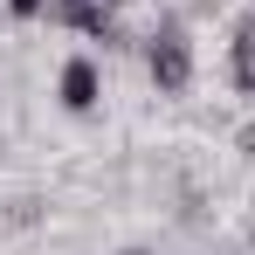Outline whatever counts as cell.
<instances>
[{
    "instance_id": "cell-1",
    "label": "cell",
    "mask_w": 255,
    "mask_h": 255,
    "mask_svg": "<svg viewBox=\"0 0 255 255\" xmlns=\"http://www.w3.org/2000/svg\"><path fill=\"white\" fill-rule=\"evenodd\" d=\"M145 76L159 83V97L193 90V35H186V21H159L145 35Z\"/></svg>"
},
{
    "instance_id": "cell-2",
    "label": "cell",
    "mask_w": 255,
    "mask_h": 255,
    "mask_svg": "<svg viewBox=\"0 0 255 255\" xmlns=\"http://www.w3.org/2000/svg\"><path fill=\"white\" fill-rule=\"evenodd\" d=\"M48 21L55 28H76V35H90V42H104V48H125L118 7H104V0H48Z\"/></svg>"
},
{
    "instance_id": "cell-3",
    "label": "cell",
    "mask_w": 255,
    "mask_h": 255,
    "mask_svg": "<svg viewBox=\"0 0 255 255\" xmlns=\"http://www.w3.org/2000/svg\"><path fill=\"white\" fill-rule=\"evenodd\" d=\"M55 97H62V111L90 118V111H97V97H104V69H97L90 55H69V62H62V76H55Z\"/></svg>"
},
{
    "instance_id": "cell-4",
    "label": "cell",
    "mask_w": 255,
    "mask_h": 255,
    "mask_svg": "<svg viewBox=\"0 0 255 255\" xmlns=\"http://www.w3.org/2000/svg\"><path fill=\"white\" fill-rule=\"evenodd\" d=\"M228 83H235V97H255V14L235 21V42H228Z\"/></svg>"
},
{
    "instance_id": "cell-5",
    "label": "cell",
    "mask_w": 255,
    "mask_h": 255,
    "mask_svg": "<svg viewBox=\"0 0 255 255\" xmlns=\"http://www.w3.org/2000/svg\"><path fill=\"white\" fill-rule=\"evenodd\" d=\"M7 14H14V21H42L48 0H7Z\"/></svg>"
},
{
    "instance_id": "cell-6",
    "label": "cell",
    "mask_w": 255,
    "mask_h": 255,
    "mask_svg": "<svg viewBox=\"0 0 255 255\" xmlns=\"http://www.w3.org/2000/svg\"><path fill=\"white\" fill-rule=\"evenodd\" d=\"M235 152H242V159L255 166V125H242V131H235Z\"/></svg>"
},
{
    "instance_id": "cell-7",
    "label": "cell",
    "mask_w": 255,
    "mask_h": 255,
    "mask_svg": "<svg viewBox=\"0 0 255 255\" xmlns=\"http://www.w3.org/2000/svg\"><path fill=\"white\" fill-rule=\"evenodd\" d=\"M125 255H152V249H125Z\"/></svg>"
},
{
    "instance_id": "cell-8",
    "label": "cell",
    "mask_w": 255,
    "mask_h": 255,
    "mask_svg": "<svg viewBox=\"0 0 255 255\" xmlns=\"http://www.w3.org/2000/svg\"><path fill=\"white\" fill-rule=\"evenodd\" d=\"M104 7H125V0H104Z\"/></svg>"
}]
</instances>
